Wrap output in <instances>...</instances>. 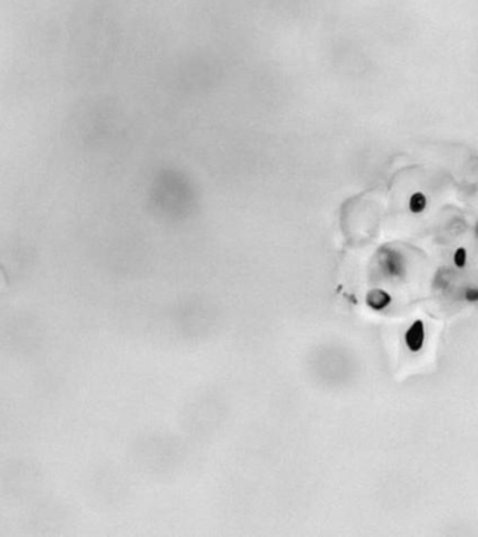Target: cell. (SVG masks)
<instances>
[{
  "instance_id": "1",
  "label": "cell",
  "mask_w": 478,
  "mask_h": 537,
  "mask_svg": "<svg viewBox=\"0 0 478 537\" xmlns=\"http://www.w3.org/2000/svg\"><path fill=\"white\" fill-rule=\"evenodd\" d=\"M425 331L424 324L421 321H417L416 324L411 326L409 332L406 335V343L409 346L411 352H418L424 345Z\"/></svg>"
},
{
  "instance_id": "5",
  "label": "cell",
  "mask_w": 478,
  "mask_h": 537,
  "mask_svg": "<svg viewBox=\"0 0 478 537\" xmlns=\"http://www.w3.org/2000/svg\"><path fill=\"white\" fill-rule=\"evenodd\" d=\"M7 286V277L5 270L0 266V296H2L3 291H5Z\"/></svg>"
},
{
  "instance_id": "6",
  "label": "cell",
  "mask_w": 478,
  "mask_h": 537,
  "mask_svg": "<svg viewBox=\"0 0 478 537\" xmlns=\"http://www.w3.org/2000/svg\"><path fill=\"white\" fill-rule=\"evenodd\" d=\"M467 298H469V300H477L478 293H476V291H470V293H467Z\"/></svg>"
},
{
  "instance_id": "3",
  "label": "cell",
  "mask_w": 478,
  "mask_h": 537,
  "mask_svg": "<svg viewBox=\"0 0 478 537\" xmlns=\"http://www.w3.org/2000/svg\"><path fill=\"white\" fill-rule=\"evenodd\" d=\"M425 207H427V199H425V196L423 193H416V195H413V198L410 200V209L413 213H421L424 212Z\"/></svg>"
},
{
  "instance_id": "7",
  "label": "cell",
  "mask_w": 478,
  "mask_h": 537,
  "mask_svg": "<svg viewBox=\"0 0 478 537\" xmlns=\"http://www.w3.org/2000/svg\"><path fill=\"white\" fill-rule=\"evenodd\" d=\"M477 233H478V227H477Z\"/></svg>"
},
{
  "instance_id": "2",
  "label": "cell",
  "mask_w": 478,
  "mask_h": 537,
  "mask_svg": "<svg viewBox=\"0 0 478 537\" xmlns=\"http://www.w3.org/2000/svg\"><path fill=\"white\" fill-rule=\"evenodd\" d=\"M368 303L375 310H382L390 303V297L385 291L375 290L368 296Z\"/></svg>"
},
{
  "instance_id": "4",
  "label": "cell",
  "mask_w": 478,
  "mask_h": 537,
  "mask_svg": "<svg viewBox=\"0 0 478 537\" xmlns=\"http://www.w3.org/2000/svg\"><path fill=\"white\" fill-rule=\"evenodd\" d=\"M455 262L458 268H463L466 265V251L463 248L458 249L455 255Z\"/></svg>"
}]
</instances>
